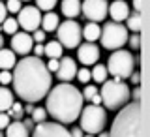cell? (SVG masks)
<instances>
[{
	"instance_id": "obj_50",
	"label": "cell",
	"mask_w": 150,
	"mask_h": 137,
	"mask_svg": "<svg viewBox=\"0 0 150 137\" xmlns=\"http://www.w3.org/2000/svg\"><path fill=\"white\" fill-rule=\"evenodd\" d=\"M0 137H4V135H2V131H0Z\"/></svg>"
},
{
	"instance_id": "obj_9",
	"label": "cell",
	"mask_w": 150,
	"mask_h": 137,
	"mask_svg": "<svg viewBox=\"0 0 150 137\" xmlns=\"http://www.w3.org/2000/svg\"><path fill=\"white\" fill-rule=\"evenodd\" d=\"M107 0H83L81 2V13L88 19V23H100L107 17Z\"/></svg>"
},
{
	"instance_id": "obj_48",
	"label": "cell",
	"mask_w": 150,
	"mask_h": 137,
	"mask_svg": "<svg viewBox=\"0 0 150 137\" xmlns=\"http://www.w3.org/2000/svg\"><path fill=\"white\" fill-rule=\"evenodd\" d=\"M84 137H94V135H84Z\"/></svg>"
},
{
	"instance_id": "obj_41",
	"label": "cell",
	"mask_w": 150,
	"mask_h": 137,
	"mask_svg": "<svg viewBox=\"0 0 150 137\" xmlns=\"http://www.w3.org/2000/svg\"><path fill=\"white\" fill-rule=\"evenodd\" d=\"M69 137H84V131L81 128H73L69 130Z\"/></svg>"
},
{
	"instance_id": "obj_46",
	"label": "cell",
	"mask_w": 150,
	"mask_h": 137,
	"mask_svg": "<svg viewBox=\"0 0 150 137\" xmlns=\"http://www.w3.org/2000/svg\"><path fill=\"white\" fill-rule=\"evenodd\" d=\"M98 137H109V133H107V131H100V135Z\"/></svg>"
},
{
	"instance_id": "obj_13",
	"label": "cell",
	"mask_w": 150,
	"mask_h": 137,
	"mask_svg": "<svg viewBox=\"0 0 150 137\" xmlns=\"http://www.w3.org/2000/svg\"><path fill=\"white\" fill-rule=\"evenodd\" d=\"M77 58H79V62L84 64V66H94L100 60V47L94 45V43H88V41L83 43V45H79Z\"/></svg>"
},
{
	"instance_id": "obj_26",
	"label": "cell",
	"mask_w": 150,
	"mask_h": 137,
	"mask_svg": "<svg viewBox=\"0 0 150 137\" xmlns=\"http://www.w3.org/2000/svg\"><path fill=\"white\" fill-rule=\"evenodd\" d=\"M45 116H47L45 107H34V111L30 113V119L34 120L36 124H40V122H45Z\"/></svg>"
},
{
	"instance_id": "obj_12",
	"label": "cell",
	"mask_w": 150,
	"mask_h": 137,
	"mask_svg": "<svg viewBox=\"0 0 150 137\" xmlns=\"http://www.w3.org/2000/svg\"><path fill=\"white\" fill-rule=\"evenodd\" d=\"M34 47V40L28 32H15L11 36V51L15 55H23L26 56Z\"/></svg>"
},
{
	"instance_id": "obj_24",
	"label": "cell",
	"mask_w": 150,
	"mask_h": 137,
	"mask_svg": "<svg viewBox=\"0 0 150 137\" xmlns=\"http://www.w3.org/2000/svg\"><path fill=\"white\" fill-rule=\"evenodd\" d=\"M62 49L64 47L58 43V41H49V43L45 45V55L49 56V58H60L62 56Z\"/></svg>"
},
{
	"instance_id": "obj_33",
	"label": "cell",
	"mask_w": 150,
	"mask_h": 137,
	"mask_svg": "<svg viewBox=\"0 0 150 137\" xmlns=\"http://www.w3.org/2000/svg\"><path fill=\"white\" fill-rule=\"evenodd\" d=\"M0 83H2L4 87L11 83V72H8V70H2V72H0Z\"/></svg>"
},
{
	"instance_id": "obj_28",
	"label": "cell",
	"mask_w": 150,
	"mask_h": 137,
	"mask_svg": "<svg viewBox=\"0 0 150 137\" xmlns=\"http://www.w3.org/2000/svg\"><path fill=\"white\" fill-rule=\"evenodd\" d=\"M58 0H36V8L40 9V11H51Z\"/></svg>"
},
{
	"instance_id": "obj_30",
	"label": "cell",
	"mask_w": 150,
	"mask_h": 137,
	"mask_svg": "<svg viewBox=\"0 0 150 137\" xmlns=\"http://www.w3.org/2000/svg\"><path fill=\"white\" fill-rule=\"evenodd\" d=\"M21 8H23L21 0H8V2H6V9H8V11H11V13H19V11H21Z\"/></svg>"
},
{
	"instance_id": "obj_21",
	"label": "cell",
	"mask_w": 150,
	"mask_h": 137,
	"mask_svg": "<svg viewBox=\"0 0 150 137\" xmlns=\"http://www.w3.org/2000/svg\"><path fill=\"white\" fill-rule=\"evenodd\" d=\"M13 105V92L6 87H0V113H6Z\"/></svg>"
},
{
	"instance_id": "obj_17",
	"label": "cell",
	"mask_w": 150,
	"mask_h": 137,
	"mask_svg": "<svg viewBox=\"0 0 150 137\" xmlns=\"http://www.w3.org/2000/svg\"><path fill=\"white\" fill-rule=\"evenodd\" d=\"M60 25V17L53 11H47L45 15H41V26H43V32H54Z\"/></svg>"
},
{
	"instance_id": "obj_37",
	"label": "cell",
	"mask_w": 150,
	"mask_h": 137,
	"mask_svg": "<svg viewBox=\"0 0 150 137\" xmlns=\"http://www.w3.org/2000/svg\"><path fill=\"white\" fill-rule=\"evenodd\" d=\"M32 49H34V56H38V58H40L41 55H45V45L43 43H38V45L32 47Z\"/></svg>"
},
{
	"instance_id": "obj_1",
	"label": "cell",
	"mask_w": 150,
	"mask_h": 137,
	"mask_svg": "<svg viewBox=\"0 0 150 137\" xmlns=\"http://www.w3.org/2000/svg\"><path fill=\"white\" fill-rule=\"evenodd\" d=\"M11 83L15 94L28 103H36L43 100L53 84V73L47 70L45 62L38 56H25L13 66Z\"/></svg>"
},
{
	"instance_id": "obj_47",
	"label": "cell",
	"mask_w": 150,
	"mask_h": 137,
	"mask_svg": "<svg viewBox=\"0 0 150 137\" xmlns=\"http://www.w3.org/2000/svg\"><path fill=\"white\" fill-rule=\"evenodd\" d=\"M2 45H4V38L0 36V49H2Z\"/></svg>"
},
{
	"instance_id": "obj_29",
	"label": "cell",
	"mask_w": 150,
	"mask_h": 137,
	"mask_svg": "<svg viewBox=\"0 0 150 137\" xmlns=\"http://www.w3.org/2000/svg\"><path fill=\"white\" fill-rule=\"evenodd\" d=\"M81 94H83V100H88V102H90L92 98L98 94V88L94 87V84H86V87H84V90H83Z\"/></svg>"
},
{
	"instance_id": "obj_40",
	"label": "cell",
	"mask_w": 150,
	"mask_h": 137,
	"mask_svg": "<svg viewBox=\"0 0 150 137\" xmlns=\"http://www.w3.org/2000/svg\"><path fill=\"white\" fill-rule=\"evenodd\" d=\"M129 96H133V102H139L141 103V87H135V90L129 92Z\"/></svg>"
},
{
	"instance_id": "obj_14",
	"label": "cell",
	"mask_w": 150,
	"mask_h": 137,
	"mask_svg": "<svg viewBox=\"0 0 150 137\" xmlns=\"http://www.w3.org/2000/svg\"><path fill=\"white\" fill-rule=\"evenodd\" d=\"M56 77L60 79L62 83H69L71 79H75V73H77V64H75V60L71 56H64L62 60H60V66L58 70H56Z\"/></svg>"
},
{
	"instance_id": "obj_19",
	"label": "cell",
	"mask_w": 150,
	"mask_h": 137,
	"mask_svg": "<svg viewBox=\"0 0 150 137\" xmlns=\"http://www.w3.org/2000/svg\"><path fill=\"white\" fill-rule=\"evenodd\" d=\"M6 137H30V131H28L23 122H9V126L6 128Z\"/></svg>"
},
{
	"instance_id": "obj_3",
	"label": "cell",
	"mask_w": 150,
	"mask_h": 137,
	"mask_svg": "<svg viewBox=\"0 0 150 137\" xmlns=\"http://www.w3.org/2000/svg\"><path fill=\"white\" fill-rule=\"evenodd\" d=\"M109 137H143V109L141 103H126L115 116Z\"/></svg>"
},
{
	"instance_id": "obj_22",
	"label": "cell",
	"mask_w": 150,
	"mask_h": 137,
	"mask_svg": "<svg viewBox=\"0 0 150 137\" xmlns=\"http://www.w3.org/2000/svg\"><path fill=\"white\" fill-rule=\"evenodd\" d=\"M126 21H128V26H126V28L131 30L133 34H139V32H141V13H137V11L131 13L129 11V15H128Z\"/></svg>"
},
{
	"instance_id": "obj_4",
	"label": "cell",
	"mask_w": 150,
	"mask_h": 137,
	"mask_svg": "<svg viewBox=\"0 0 150 137\" xmlns=\"http://www.w3.org/2000/svg\"><path fill=\"white\" fill-rule=\"evenodd\" d=\"M98 92H100V98L105 103V107L112 111L124 107L129 100V87L124 81H120V79H107V81H103L101 90H98Z\"/></svg>"
},
{
	"instance_id": "obj_11",
	"label": "cell",
	"mask_w": 150,
	"mask_h": 137,
	"mask_svg": "<svg viewBox=\"0 0 150 137\" xmlns=\"http://www.w3.org/2000/svg\"><path fill=\"white\" fill-rule=\"evenodd\" d=\"M32 137H69V130L58 122H40L32 130Z\"/></svg>"
},
{
	"instance_id": "obj_18",
	"label": "cell",
	"mask_w": 150,
	"mask_h": 137,
	"mask_svg": "<svg viewBox=\"0 0 150 137\" xmlns=\"http://www.w3.org/2000/svg\"><path fill=\"white\" fill-rule=\"evenodd\" d=\"M100 32H101V28L98 23H86V26L81 28V34L88 43H94L96 40H100Z\"/></svg>"
},
{
	"instance_id": "obj_31",
	"label": "cell",
	"mask_w": 150,
	"mask_h": 137,
	"mask_svg": "<svg viewBox=\"0 0 150 137\" xmlns=\"http://www.w3.org/2000/svg\"><path fill=\"white\" fill-rule=\"evenodd\" d=\"M75 75H77V79H79V81H81V83H84V84H88V81H90V70H88V68H83V70H77V73H75Z\"/></svg>"
},
{
	"instance_id": "obj_32",
	"label": "cell",
	"mask_w": 150,
	"mask_h": 137,
	"mask_svg": "<svg viewBox=\"0 0 150 137\" xmlns=\"http://www.w3.org/2000/svg\"><path fill=\"white\" fill-rule=\"evenodd\" d=\"M128 43H129L131 49H141V36H139V34L128 36Z\"/></svg>"
},
{
	"instance_id": "obj_2",
	"label": "cell",
	"mask_w": 150,
	"mask_h": 137,
	"mask_svg": "<svg viewBox=\"0 0 150 137\" xmlns=\"http://www.w3.org/2000/svg\"><path fill=\"white\" fill-rule=\"evenodd\" d=\"M81 90L69 83H60L47 92V115H51L58 124L75 122L83 109Z\"/></svg>"
},
{
	"instance_id": "obj_43",
	"label": "cell",
	"mask_w": 150,
	"mask_h": 137,
	"mask_svg": "<svg viewBox=\"0 0 150 137\" xmlns=\"http://www.w3.org/2000/svg\"><path fill=\"white\" fill-rule=\"evenodd\" d=\"M100 103H101V98H100V92H98L96 96L92 98V105H100Z\"/></svg>"
},
{
	"instance_id": "obj_7",
	"label": "cell",
	"mask_w": 150,
	"mask_h": 137,
	"mask_svg": "<svg viewBox=\"0 0 150 137\" xmlns=\"http://www.w3.org/2000/svg\"><path fill=\"white\" fill-rule=\"evenodd\" d=\"M81 128L83 131H86L88 135H94V133H100L105 128V120H107V113L103 107L100 105H86L81 109Z\"/></svg>"
},
{
	"instance_id": "obj_49",
	"label": "cell",
	"mask_w": 150,
	"mask_h": 137,
	"mask_svg": "<svg viewBox=\"0 0 150 137\" xmlns=\"http://www.w3.org/2000/svg\"><path fill=\"white\" fill-rule=\"evenodd\" d=\"M21 2H28V0H21Z\"/></svg>"
},
{
	"instance_id": "obj_44",
	"label": "cell",
	"mask_w": 150,
	"mask_h": 137,
	"mask_svg": "<svg viewBox=\"0 0 150 137\" xmlns=\"http://www.w3.org/2000/svg\"><path fill=\"white\" fill-rule=\"evenodd\" d=\"M141 2H143V0H133V8H135L137 13H141Z\"/></svg>"
},
{
	"instance_id": "obj_27",
	"label": "cell",
	"mask_w": 150,
	"mask_h": 137,
	"mask_svg": "<svg viewBox=\"0 0 150 137\" xmlns=\"http://www.w3.org/2000/svg\"><path fill=\"white\" fill-rule=\"evenodd\" d=\"M23 113H25V109H23V105L15 102V103H13V105L8 109V116H9V119H15V120H19V119L23 116Z\"/></svg>"
},
{
	"instance_id": "obj_10",
	"label": "cell",
	"mask_w": 150,
	"mask_h": 137,
	"mask_svg": "<svg viewBox=\"0 0 150 137\" xmlns=\"http://www.w3.org/2000/svg\"><path fill=\"white\" fill-rule=\"evenodd\" d=\"M17 25L23 28L25 32H34L38 26L41 25V11L36 6H25L21 8L17 17Z\"/></svg>"
},
{
	"instance_id": "obj_8",
	"label": "cell",
	"mask_w": 150,
	"mask_h": 137,
	"mask_svg": "<svg viewBox=\"0 0 150 137\" xmlns=\"http://www.w3.org/2000/svg\"><path fill=\"white\" fill-rule=\"evenodd\" d=\"M56 36H58V43L68 49H75L81 45L83 34H81V25L73 19H66L64 23H60L56 28Z\"/></svg>"
},
{
	"instance_id": "obj_16",
	"label": "cell",
	"mask_w": 150,
	"mask_h": 137,
	"mask_svg": "<svg viewBox=\"0 0 150 137\" xmlns=\"http://www.w3.org/2000/svg\"><path fill=\"white\" fill-rule=\"evenodd\" d=\"M60 11H62L64 17L73 19L81 13V0H62L60 4Z\"/></svg>"
},
{
	"instance_id": "obj_6",
	"label": "cell",
	"mask_w": 150,
	"mask_h": 137,
	"mask_svg": "<svg viewBox=\"0 0 150 137\" xmlns=\"http://www.w3.org/2000/svg\"><path fill=\"white\" fill-rule=\"evenodd\" d=\"M128 28H126L122 23H115V21H109L105 23L100 32V41L105 49H111V51H116L120 47H124L128 43Z\"/></svg>"
},
{
	"instance_id": "obj_35",
	"label": "cell",
	"mask_w": 150,
	"mask_h": 137,
	"mask_svg": "<svg viewBox=\"0 0 150 137\" xmlns=\"http://www.w3.org/2000/svg\"><path fill=\"white\" fill-rule=\"evenodd\" d=\"M58 66H60L58 58H49V62H47V70H49L51 73H54L56 70H58Z\"/></svg>"
},
{
	"instance_id": "obj_34",
	"label": "cell",
	"mask_w": 150,
	"mask_h": 137,
	"mask_svg": "<svg viewBox=\"0 0 150 137\" xmlns=\"http://www.w3.org/2000/svg\"><path fill=\"white\" fill-rule=\"evenodd\" d=\"M9 122H11V119L8 116V113H0V131L6 130L9 126Z\"/></svg>"
},
{
	"instance_id": "obj_25",
	"label": "cell",
	"mask_w": 150,
	"mask_h": 137,
	"mask_svg": "<svg viewBox=\"0 0 150 137\" xmlns=\"http://www.w3.org/2000/svg\"><path fill=\"white\" fill-rule=\"evenodd\" d=\"M2 32H6V34H15L17 32V28H19V25H17V19L15 17H6V21L2 23Z\"/></svg>"
},
{
	"instance_id": "obj_36",
	"label": "cell",
	"mask_w": 150,
	"mask_h": 137,
	"mask_svg": "<svg viewBox=\"0 0 150 137\" xmlns=\"http://www.w3.org/2000/svg\"><path fill=\"white\" fill-rule=\"evenodd\" d=\"M32 40H34L36 43H43V40H45V32H43V30H34V34H32Z\"/></svg>"
},
{
	"instance_id": "obj_23",
	"label": "cell",
	"mask_w": 150,
	"mask_h": 137,
	"mask_svg": "<svg viewBox=\"0 0 150 137\" xmlns=\"http://www.w3.org/2000/svg\"><path fill=\"white\" fill-rule=\"evenodd\" d=\"M107 68L103 64H94V68H92V72H90V77L94 79L96 83H103V81H107Z\"/></svg>"
},
{
	"instance_id": "obj_39",
	"label": "cell",
	"mask_w": 150,
	"mask_h": 137,
	"mask_svg": "<svg viewBox=\"0 0 150 137\" xmlns=\"http://www.w3.org/2000/svg\"><path fill=\"white\" fill-rule=\"evenodd\" d=\"M129 79H131V83H133V84H137V87H139V83H141V72H133V73L129 75Z\"/></svg>"
},
{
	"instance_id": "obj_15",
	"label": "cell",
	"mask_w": 150,
	"mask_h": 137,
	"mask_svg": "<svg viewBox=\"0 0 150 137\" xmlns=\"http://www.w3.org/2000/svg\"><path fill=\"white\" fill-rule=\"evenodd\" d=\"M107 13L111 15V19L115 23H122L129 15V6H128V2H124V0H115V2L107 8Z\"/></svg>"
},
{
	"instance_id": "obj_5",
	"label": "cell",
	"mask_w": 150,
	"mask_h": 137,
	"mask_svg": "<svg viewBox=\"0 0 150 137\" xmlns=\"http://www.w3.org/2000/svg\"><path fill=\"white\" fill-rule=\"evenodd\" d=\"M107 73H111L115 79H120L124 81L126 77H129L135 70V58L129 51L126 49H116L115 53L109 56L107 60Z\"/></svg>"
},
{
	"instance_id": "obj_45",
	"label": "cell",
	"mask_w": 150,
	"mask_h": 137,
	"mask_svg": "<svg viewBox=\"0 0 150 137\" xmlns=\"http://www.w3.org/2000/svg\"><path fill=\"white\" fill-rule=\"evenodd\" d=\"M23 109H25V111L28 113V115H30V113H32V111H34V107H32V105H30V103H28V105H26V107H23Z\"/></svg>"
},
{
	"instance_id": "obj_20",
	"label": "cell",
	"mask_w": 150,
	"mask_h": 137,
	"mask_svg": "<svg viewBox=\"0 0 150 137\" xmlns=\"http://www.w3.org/2000/svg\"><path fill=\"white\" fill-rule=\"evenodd\" d=\"M15 53L11 49H0V70H11L15 66Z\"/></svg>"
},
{
	"instance_id": "obj_42",
	"label": "cell",
	"mask_w": 150,
	"mask_h": 137,
	"mask_svg": "<svg viewBox=\"0 0 150 137\" xmlns=\"http://www.w3.org/2000/svg\"><path fill=\"white\" fill-rule=\"evenodd\" d=\"M23 126H25V128H26L28 131H32V130H34V128H36V122H34V120H32V119H26L25 122H23Z\"/></svg>"
},
{
	"instance_id": "obj_38",
	"label": "cell",
	"mask_w": 150,
	"mask_h": 137,
	"mask_svg": "<svg viewBox=\"0 0 150 137\" xmlns=\"http://www.w3.org/2000/svg\"><path fill=\"white\" fill-rule=\"evenodd\" d=\"M6 17H8V9H6V4H4V2H0V25H2V23L6 21Z\"/></svg>"
}]
</instances>
